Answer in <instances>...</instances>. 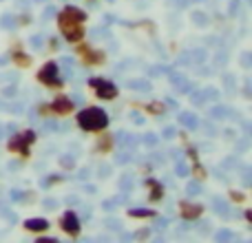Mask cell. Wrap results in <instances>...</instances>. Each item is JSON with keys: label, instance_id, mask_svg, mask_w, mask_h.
Segmentation results:
<instances>
[{"label": "cell", "instance_id": "6da1fadb", "mask_svg": "<svg viewBox=\"0 0 252 243\" xmlns=\"http://www.w3.org/2000/svg\"><path fill=\"white\" fill-rule=\"evenodd\" d=\"M78 126L87 133H97V130H104L109 126V113L97 106H89V109H82L78 113Z\"/></svg>", "mask_w": 252, "mask_h": 243}, {"label": "cell", "instance_id": "7a4b0ae2", "mask_svg": "<svg viewBox=\"0 0 252 243\" xmlns=\"http://www.w3.org/2000/svg\"><path fill=\"white\" fill-rule=\"evenodd\" d=\"M35 133L33 130H22V133H16L11 139H9V144H7V148L11 152H18V155H22V157H29L31 152H29V146L35 142Z\"/></svg>", "mask_w": 252, "mask_h": 243}, {"label": "cell", "instance_id": "3957f363", "mask_svg": "<svg viewBox=\"0 0 252 243\" xmlns=\"http://www.w3.org/2000/svg\"><path fill=\"white\" fill-rule=\"evenodd\" d=\"M89 87H91L93 91H95V95L100 97V100H104V102L115 100L118 93H120V89L115 87L111 80H104V78H91L89 80Z\"/></svg>", "mask_w": 252, "mask_h": 243}, {"label": "cell", "instance_id": "277c9868", "mask_svg": "<svg viewBox=\"0 0 252 243\" xmlns=\"http://www.w3.org/2000/svg\"><path fill=\"white\" fill-rule=\"evenodd\" d=\"M75 44H78V47H75V53L82 58L84 66H102L106 62L104 51H97V49L89 47V44H80V42H75Z\"/></svg>", "mask_w": 252, "mask_h": 243}, {"label": "cell", "instance_id": "5b68a950", "mask_svg": "<svg viewBox=\"0 0 252 243\" xmlns=\"http://www.w3.org/2000/svg\"><path fill=\"white\" fill-rule=\"evenodd\" d=\"M38 82H42L44 87H62V78H60V64L58 62H47L42 69L38 71Z\"/></svg>", "mask_w": 252, "mask_h": 243}, {"label": "cell", "instance_id": "8992f818", "mask_svg": "<svg viewBox=\"0 0 252 243\" xmlns=\"http://www.w3.org/2000/svg\"><path fill=\"white\" fill-rule=\"evenodd\" d=\"M87 20V11H82L80 7H73V4H69V7H64L60 13H58V27H69V25H82V22Z\"/></svg>", "mask_w": 252, "mask_h": 243}, {"label": "cell", "instance_id": "52a82bcc", "mask_svg": "<svg viewBox=\"0 0 252 243\" xmlns=\"http://www.w3.org/2000/svg\"><path fill=\"white\" fill-rule=\"evenodd\" d=\"M60 228L69 237H80V232H82V221H80V217L75 214V210H66V213L62 214Z\"/></svg>", "mask_w": 252, "mask_h": 243}, {"label": "cell", "instance_id": "ba28073f", "mask_svg": "<svg viewBox=\"0 0 252 243\" xmlns=\"http://www.w3.org/2000/svg\"><path fill=\"white\" fill-rule=\"evenodd\" d=\"M201 213H204V206L201 204H195V201H179V214H182V219H186V221L199 219Z\"/></svg>", "mask_w": 252, "mask_h": 243}, {"label": "cell", "instance_id": "9c48e42d", "mask_svg": "<svg viewBox=\"0 0 252 243\" xmlns=\"http://www.w3.org/2000/svg\"><path fill=\"white\" fill-rule=\"evenodd\" d=\"M73 109H75L73 100L66 95H58L56 100L51 102V111L56 115H69V113H73Z\"/></svg>", "mask_w": 252, "mask_h": 243}, {"label": "cell", "instance_id": "30bf717a", "mask_svg": "<svg viewBox=\"0 0 252 243\" xmlns=\"http://www.w3.org/2000/svg\"><path fill=\"white\" fill-rule=\"evenodd\" d=\"M60 31H62V35H64L66 42H71V44L80 42V40L84 38V29H82V25H69V27H62Z\"/></svg>", "mask_w": 252, "mask_h": 243}, {"label": "cell", "instance_id": "8fae6325", "mask_svg": "<svg viewBox=\"0 0 252 243\" xmlns=\"http://www.w3.org/2000/svg\"><path fill=\"white\" fill-rule=\"evenodd\" d=\"M49 226L51 223L47 221V219H42V217H31V219H27L25 221V230H29V232H47L49 230Z\"/></svg>", "mask_w": 252, "mask_h": 243}, {"label": "cell", "instance_id": "7c38bea8", "mask_svg": "<svg viewBox=\"0 0 252 243\" xmlns=\"http://www.w3.org/2000/svg\"><path fill=\"white\" fill-rule=\"evenodd\" d=\"M146 188H148V192H151V201H159L161 197H164V183L155 182V179H148Z\"/></svg>", "mask_w": 252, "mask_h": 243}, {"label": "cell", "instance_id": "4fadbf2b", "mask_svg": "<svg viewBox=\"0 0 252 243\" xmlns=\"http://www.w3.org/2000/svg\"><path fill=\"white\" fill-rule=\"evenodd\" d=\"M179 122H182L186 128H190V130L199 128V120H197L195 113H190V111H184V113H179Z\"/></svg>", "mask_w": 252, "mask_h": 243}, {"label": "cell", "instance_id": "5bb4252c", "mask_svg": "<svg viewBox=\"0 0 252 243\" xmlns=\"http://www.w3.org/2000/svg\"><path fill=\"white\" fill-rule=\"evenodd\" d=\"M11 60L16 62L18 66H22V69L31 66V58L27 56V53H22V51H11Z\"/></svg>", "mask_w": 252, "mask_h": 243}, {"label": "cell", "instance_id": "9a60e30c", "mask_svg": "<svg viewBox=\"0 0 252 243\" xmlns=\"http://www.w3.org/2000/svg\"><path fill=\"white\" fill-rule=\"evenodd\" d=\"M144 109H146V113H153V115H164L166 113V104H164V102H159V100L146 104Z\"/></svg>", "mask_w": 252, "mask_h": 243}, {"label": "cell", "instance_id": "2e32d148", "mask_svg": "<svg viewBox=\"0 0 252 243\" xmlns=\"http://www.w3.org/2000/svg\"><path fill=\"white\" fill-rule=\"evenodd\" d=\"M111 148H113V137H111V135H102V137L97 139V151L111 152Z\"/></svg>", "mask_w": 252, "mask_h": 243}, {"label": "cell", "instance_id": "e0dca14e", "mask_svg": "<svg viewBox=\"0 0 252 243\" xmlns=\"http://www.w3.org/2000/svg\"><path fill=\"white\" fill-rule=\"evenodd\" d=\"M128 214L130 217H155V210H151V208H130Z\"/></svg>", "mask_w": 252, "mask_h": 243}, {"label": "cell", "instance_id": "ac0fdd59", "mask_svg": "<svg viewBox=\"0 0 252 243\" xmlns=\"http://www.w3.org/2000/svg\"><path fill=\"white\" fill-rule=\"evenodd\" d=\"M213 204H215V213H219L221 217H228V206H226V201L219 199V197H215Z\"/></svg>", "mask_w": 252, "mask_h": 243}, {"label": "cell", "instance_id": "d6986e66", "mask_svg": "<svg viewBox=\"0 0 252 243\" xmlns=\"http://www.w3.org/2000/svg\"><path fill=\"white\" fill-rule=\"evenodd\" d=\"M126 87L135 89V91H151V84L144 82V80H133V82H126Z\"/></svg>", "mask_w": 252, "mask_h": 243}, {"label": "cell", "instance_id": "ffe728a7", "mask_svg": "<svg viewBox=\"0 0 252 243\" xmlns=\"http://www.w3.org/2000/svg\"><path fill=\"white\" fill-rule=\"evenodd\" d=\"M175 175H177V177H188V166L184 164V161H177V164H175Z\"/></svg>", "mask_w": 252, "mask_h": 243}, {"label": "cell", "instance_id": "44dd1931", "mask_svg": "<svg viewBox=\"0 0 252 243\" xmlns=\"http://www.w3.org/2000/svg\"><path fill=\"white\" fill-rule=\"evenodd\" d=\"M0 27H9V29H16V18H13V16H2V18H0Z\"/></svg>", "mask_w": 252, "mask_h": 243}, {"label": "cell", "instance_id": "7402d4cb", "mask_svg": "<svg viewBox=\"0 0 252 243\" xmlns=\"http://www.w3.org/2000/svg\"><path fill=\"white\" fill-rule=\"evenodd\" d=\"M210 115H213L215 120H223V115H228V111L223 109V106H215V109L210 111Z\"/></svg>", "mask_w": 252, "mask_h": 243}, {"label": "cell", "instance_id": "603a6c76", "mask_svg": "<svg viewBox=\"0 0 252 243\" xmlns=\"http://www.w3.org/2000/svg\"><path fill=\"white\" fill-rule=\"evenodd\" d=\"M186 192L188 195H197V192H201V186H199V182H190L186 186Z\"/></svg>", "mask_w": 252, "mask_h": 243}, {"label": "cell", "instance_id": "cb8c5ba5", "mask_svg": "<svg viewBox=\"0 0 252 243\" xmlns=\"http://www.w3.org/2000/svg\"><path fill=\"white\" fill-rule=\"evenodd\" d=\"M230 199L237 201V204H244V201H246V195H244V192H239V190H230Z\"/></svg>", "mask_w": 252, "mask_h": 243}, {"label": "cell", "instance_id": "d4e9b609", "mask_svg": "<svg viewBox=\"0 0 252 243\" xmlns=\"http://www.w3.org/2000/svg\"><path fill=\"white\" fill-rule=\"evenodd\" d=\"M190 97H192V104H204V100H206L204 91H195Z\"/></svg>", "mask_w": 252, "mask_h": 243}, {"label": "cell", "instance_id": "484cf974", "mask_svg": "<svg viewBox=\"0 0 252 243\" xmlns=\"http://www.w3.org/2000/svg\"><path fill=\"white\" fill-rule=\"evenodd\" d=\"M151 237V230H146V228H142V230H137L133 235V239H148Z\"/></svg>", "mask_w": 252, "mask_h": 243}, {"label": "cell", "instance_id": "4316f807", "mask_svg": "<svg viewBox=\"0 0 252 243\" xmlns=\"http://www.w3.org/2000/svg\"><path fill=\"white\" fill-rule=\"evenodd\" d=\"M192 20H195V25H208V18H206L204 13H195Z\"/></svg>", "mask_w": 252, "mask_h": 243}, {"label": "cell", "instance_id": "83f0119b", "mask_svg": "<svg viewBox=\"0 0 252 243\" xmlns=\"http://www.w3.org/2000/svg\"><path fill=\"white\" fill-rule=\"evenodd\" d=\"M142 142H144V144H146V146H155V144H157V137H155V135H153V133H148V135H146V137H144V139H142Z\"/></svg>", "mask_w": 252, "mask_h": 243}, {"label": "cell", "instance_id": "f1b7e54d", "mask_svg": "<svg viewBox=\"0 0 252 243\" xmlns=\"http://www.w3.org/2000/svg\"><path fill=\"white\" fill-rule=\"evenodd\" d=\"M29 22H31V16H29V13H25V16H18V18H16V27H18V25H29Z\"/></svg>", "mask_w": 252, "mask_h": 243}, {"label": "cell", "instance_id": "f546056e", "mask_svg": "<svg viewBox=\"0 0 252 243\" xmlns=\"http://www.w3.org/2000/svg\"><path fill=\"white\" fill-rule=\"evenodd\" d=\"M60 164L64 166L66 170H71V168H73V159H71V157H62V159H60Z\"/></svg>", "mask_w": 252, "mask_h": 243}, {"label": "cell", "instance_id": "4dcf8cb0", "mask_svg": "<svg viewBox=\"0 0 252 243\" xmlns=\"http://www.w3.org/2000/svg\"><path fill=\"white\" fill-rule=\"evenodd\" d=\"M175 133H177V130H175L173 126H166V128H164V137H166V139H173Z\"/></svg>", "mask_w": 252, "mask_h": 243}, {"label": "cell", "instance_id": "1f68e13d", "mask_svg": "<svg viewBox=\"0 0 252 243\" xmlns=\"http://www.w3.org/2000/svg\"><path fill=\"white\" fill-rule=\"evenodd\" d=\"M215 237H217V239H232L235 235H232V232H228V230H221V232H217Z\"/></svg>", "mask_w": 252, "mask_h": 243}, {"label": "cell", "instance_id": "d6a6232c", "mask_svg": "<svg viewBox=\"0 0 252 243\" xmlns=\"http://www.w3.org/2000/svg\"><path fill=\"white\" fill-rule=\"evenodd\" d=\"M56 206H58L56 199H44V208H47V210H53Z\"/></svg>", "mask_w": 252, "mask_h": 243}, {"label": "cell", "instance_id": "836d02e7", "mask_svg": "<svg viewBox=\"0 0 252 243\" xmlns=\"http://www.w3.org/2000/svg\"><path fill=\"white\" fill-rule=\"evenodd\" d=\"M192 170H195V175H197V177H199V179H204V177H206L204 168H201V166H199V164H195V168H192Z\"/></svg>", "mask_w": 252, "mask_h": 243}, {"label": "cell", "instance_id": "e575fe53", "mask_svg": "<svg viewBox=\"0 0 252 243\" xmlns=\"http://www.w3.org/2000/svg\"><path fill=\"white\" fill-rule=\"evenodd\" d=\"M38 243H58V239H53V237H38Z\"/></svg>", "mask_w": 252, "mask_h": 243}, {"label": "cell", "instance_id": "d590c367", "mask_svg": "<svg viewBox=\"0 0 252 243\" xmlns=\"http://www.w3.org/2000/svg\"><path fill=\"white\" fill-rule=\"evenodd\" d=\"M102 206H104V210H113L115 208V199H106Z\"/></svg>", "mask_w": 252, "mask_h": 243}, {"label": "cell", "instance_id": "8d00e7d4", "mask_svg": "<svg viewBox=\"0 0 252 243\" xmlns=\"http://www.w3.org/2000/svg\"><path fill=\"white\" fill-rule=\"evenodd\" d=\"M53 13H56V9H53V7H47V11H44V20H49V18H53Z\"/></svg>", "mask_w": 252, "mask_h": 243}, {"label": "cell", "instance_id": "74e56055", "mask_svg": "<svg viewBox=\"0 0 252 243\" xmlns=\"http://www.w3.org/2000/svg\"><path fill=\"white\" fill-rule=\"evenodd\" d=\"M130 118H133V122H135V124H144L142 115H137V113H130Z\"/></svg>", "mask_w": 252, "mask_h": 243}, {"label": "cell", "instance_id": "f35d334b", "mask_svg": "<svg viewBox=\"0 0 252 243\" xmlns=\"http://www.w3.org/2000/svg\"><path fill=\"white\" fill-rule=\"evenodd\" d=\"M49 44H51V47H49V49H53V51H56V49H58V47H60V42H58V40H56V38H51V42H49Z\"/></svg>", "mask_w": 252, "mask_h": 243}, {"label": "cell", "instance_id": "ab89813d", "mask_svg": "<svg viewBox=\"0 0 252 243\" xmlns=\"http://www.w3.org/2000/svg\"><path fill=\"white\" fill-rule=\"evenodd\" d=\"M4 62H7V58L2 56V58H0V66H4Z\"/></svg>", "mask_w": 252, "mask_h": 243}, {"label": "cell", "instance_id": "60d3db41", "mask_svg": "<svg viewBox=\"0 0 252 243\" xmlns=\"http://www.w3.org/2000/svg\"><path fill=\"white\" fill-rule=\"evenodd\" d=\"M38 2H40V0H38ZM42 2H44V0H42Z\"/></svg>", "mask_w": 252, "mask_h": 243}]
</instances>
